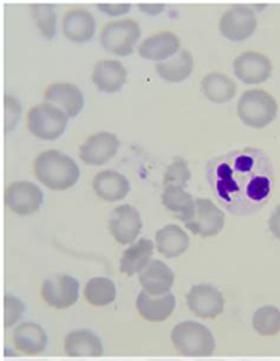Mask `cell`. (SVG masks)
<instances>
[{
	"label": "cell",
	"mask_w": 280,
	"mask_h": 361,
	"mask_svg": "<svg viewBox=\"0 0 280 361\" xmlns=\"http://www.w3.org/2000/svg\"><path fill=\"white\" fill-rule=\"evenodd\" d=\"M206 179L225 210L250 216L262 210L272 197L274 169L265 152L245 147L210 159Z\"/></svg>",
	"instance_id": "cell-1"
},
{
	"label": "cell",
	"mask_w": 280,
	"mask_h": 361,
	"mask_svg": "<svg viewBox=\"0 0 280 361\" xmlns=\"http://www.w3.org/2000/svg\"><path fill=\"white\" fill-rule=\"evenodd\" d=\"M79 173L77 164L69 155L56 149L43 152L34 160V174L38 180L53 191L72 188Z\"/></svg>",
	"instance_id": "cell-2"
},
{
	"label": "cell",
	"mask_w": 280,
	"mask_h": 361,
	"mask_svg": "<svg viewBox=\"0 0 280 361\" xmlns=\"http://www.w3.org/2000/svg\"><path fill=\"white\" fill-rule=\"evenodd\" d=\"M172 341L182 355L210 357L215 350L213 334L205 324L196 321H184L175 326Z\"/></svg>",
	"instance_id": "cell-3"
},
{
	"label": "cell",
	"mask_w": 280,
	"mask_h": 361,
	"mask_svg": "<svg viewBox=\"0 0 280 361\" xmlns=\"http://www.w3.org/2000/svg\"><path fill=\"white\" fill-rule=\"evenodd\" d=\"M278 104L271 94L262 89L243 92L238 104L241 121L252 128H264L276 118Z\"/></svg>",
	"instance_id": "cell-4"
},
{
	"label": "cell",
	"mask_w": 280,
	"mask_h": 361,
	"mask_svg": "<svg viewBox=\"0 0 280 361\" xmlns=\"http://www.w3.org/2000/svg\"><path fill=\"white\" fill-rule=\"evenodd\" d=\"M67 113L52 104H41L31 108L27 114V127L34 137L55 140L67 129Z\"/></svg>",
	"instance_id": "cell-5"
},
{
	"label": "cell",
	"mask_w": 280,
	"mask_h": 361,
	"mask_svg": "<svg viewBox=\"0 0 280 361\" xmlns=\"http://www.w3.org/2000/svg\"><path fill=\"white\" fill-rule=\"evenodd\" d=\"M141 37L140 25L134 19L108 23L101 32V44L115 55L128 56Z\"/></svg>",
	"instance_id": "cell-6"
},
{
	"label": "cell",
	"mask_w": 280,
	"mask_h": 361,
	"mask_svg": "<svg viewBox=\"0 0 280 361\" xmlns=\"http://www.w3.org/2000/svg\"><path fill=\"white\" fill-rule=\"evenodd\" d=\"M257 27V17L246 5H234L222 15L219 24L224 37L232 42L245 41L253 35Z\"/></svg>",
	"instance_id": "cell-7"
},
{
	"label": "cell",
	"mask_w": 280,
	"mask_h": 361,
	"mask_svg": "<svg viewBox=\"0 0 280 361\" xmlns=\"http://www.w3.org/2000/svg\"><path fill=\"white\" fill-rule=\"evenodd\" d=\"M194 235L201 237L215 236L225 225V214L210 200H196V212L192 219L184 223Z\"/></svg>",
	"instance_id": "cell-8"
},
{
	"label": "cell",
	"mask_w": 280,
	"mask_h": 361,
	"mask_svg": "<svg viewBox=\"0 0 280 361\" xmlns=\"http://www.w3.org/2000/svg\"><path fill=\"white\" fill-rule=\"evenodd\" d=\"M44 195L37 185L30 181H15L5 192V204L20 216H29L39 210Z\"/></svg>",
	"instance_id": "cell-9"
},
{
	"label": "cell",
	"mask_w": 280,
	"mask_h": 361,
	"mask_svg": "<svg viewBox=\"0 0 280 361\" xmlns=\"http://www.w3.org/2000/svg\"><path fill=\"white\" fill-rule=\"evenodd\" d=\"M79 283L69 275H57L48 279L42 287V298L49 306L65 310L77 302Z\"/></svg>",
	"instance_id": "cell-10"
},
{
	"label": "cell",
	"mask_w": 280,
	"mask_h": 361,
	"mask_svg": "<svg viewBox=\"0 0 280 361\" xmlns=\"http://www.w3.org/2000/svg\"><path fill=\"white\" fill-rule=\"evenodd\" d=\"M236 78L247 85H259L267 81L272 74V63L260 52L246 51L233 62Z\"/></svg>",
	"instance_id": "cell-11"
},
{
	"label": "cell",
	"mask_w": 280,
	"mask_h": 361,
	"mask_svg": "<svg viewBox=\"0 0 280 361\" xmlns=\"http://www.w3.org/2000/svg\"><path fill=\"white\" fill-rule=\"evenodd\" d=\"M189 310L201 319H215L224 312L225 300L217 288L210 284L194 286L187 295Z\"/></svg>",
	"instance_id": "cell-12"
},
{
	"label": "cell",
	"mask_w": 280,
	"mask_h": 361,
	"mask_svg": "<svg viewBox=\"0 0 280 361\" xmlns=\"http://www.w3.org/2000/svg\"><path fill=\"white\" fill-rule=\"evenodd\" d=\"M110 233L120 244L133 243L140 235L142 221L139 211L132 205L125 204L115 207L109 221Z\"/></svg>",
	"instance_id": "cell-13"
},
{
	"label": "cell",
	"mask_w": 280,
	"mask_h": 361,
	"mask_svg": "<svg viewBox=\"0 0 280 361\" xmlns=\"http://www.w3.org/2000/svg\"><path fill=\"white\" fill-rule=\"evenodd\" d=\"M120 147V140L115 134L100 132L85 140L79 148V159L87 165L101 166L114 158Z\"/></svg>",
	"instance_id": "cell-14"
},
{
	"label": "cell",
	"mask_w": 280,
	"mask_h": 361,
	"mask_svg": "<svg viewBox=\"0 0 280 361\" xmlns=\"http://www.w3.org/2000/svg\"><path fill=\"white\" fill-rule=\"evenodd\" d=\"M174 279L175 275L173 270L166 263L160 259H153L141 273L140 283L144 291L156 298L170 293L173 287Z\"/></svg>",
	"instance_id": "cell-15"
},
{
	"label": "cell",
	"mask_w": 280,
	"mask_h": 361,
	"mask_svg": "<svg viewBox=\"0 0 280 361\" xmlns=\"http://www.w3.org/2000/svg\"><path fill=\"white\" fill-rule=\"evenodd\" d=\"M44 99L63 109L69 118L77 116L84 106L83 94L77 85L71 83H53L49 85L44 92Z\"/></svg>",
	"instance_id": "cell-16"
},
{
	"label": "cell",
	"mask_w": 280,
	"mask_h": 361,
	"mask_svg": "<svg viewBox=\"0 0 280 361\" xmlns=\"http://www.w3.org/2000/svg\"><path fill=\"white\" fill-rule=\"evenodd\" d=\"M127 80V69L120 61L104 59L96 63L92 73V82L103 92L121 90Z\"/></svg>",
	"instance_id": "cell-17"
},
{
	"label": "cell",
	"mask_w": 280,
	"mask_h": 361,
	"mask_svg": "<svg viewBox=\"0 0 280 361\" xmlns=\"http://www.w3.org/2000/svg\"><path fill=\"white\" fill-rule=\"evenodd\" d=\"M175 306L177 300L170 293L153 299V296L148 294L147 291L142 290L137 296V312L144 320L151 322H163L167 320L173 314Z\"/></svg>",
	"instance_id": "cell-18"
},
{
	"label": "cell",
	"mask_w": 280,
	"mask_h": 361,
	"mask_svg": "<svg viewBox=\"0 0 280 361\" xmlns=\"http://www.w3.org/2000/svg\"><path fill=\"white\" fill-rule=\"evenodd\" d=\"M92 188L101 200L106 202H117L126 198L130 191L128 179L116 171L106 170L96 174L92 181Z\"/></svg>",
	"instance_id": "cell-19"
},
{
	"label": "cell",
	"mask_w": 280,
	"mask_h": 361,
	"mask_svg": "<svg viewBox=\"0 0 280 361\" xmlns=\"http://www.w3.org/2000/svg\"><path fill=\"white\" fill-rule=\"evenodd\" d=\"M96 30V20L91 12L83 8L68 11L63 19V32L68 39L76 43L90 41Z\"/></svg>",
	"instance_id": "cell-20"
},
{
	"label": "cell",
	"mask_w": 280,
	"mask_h": 361,
	"mask_svg": "<svg viewBox=\"0 0 280 361\" xmlns=\"http://www.w3.org/2000/svg\"><path fill=\"white\" fill-rule=\"evenodd\" d=\"M180 38L170 31H163L146 38L140 47L141 57L151 61H163L170 59L180 50Z\"/></svg>",
	"instance_id": "cell-21"
},
{
	"label": "cell",
	"mask_w": 280,
	"mask_h": 361,
	"mask_svg": "<svg viewBox=\"0 0 280 361\" xmlns=\"http://www.w3.org/2000/svg\"><path fill=\"white\" fill-rule=\"evenodd\" d=\"M15 348L27 355H34L44 352L48 346V336L39 324L24 322L19 324L13 332Z\"/></svg>",
	"instance_id": "cell-22"
},
{
	"label": "cell",
	"mask_w": 280,
	"mask_h": 361,
	"mask_svg": "<svg viewBox=\"0 0 280 361\" xmlns=\"http://www.w3.org/2000/svg\"><path fill=\"white\" fill-rule=\"evenodd\" d=\"M64 350L69 357H101L103 354V345L94 333L88 329H79L65 336Z\"/></svg>",
	"instance_id": "cell-23"
},
{
	"label": "cell",
	"mask_w": 280,
	"mask_h": 361,
	"mask_svg": "<svg viewBox=\"0 0 280 361\" xmlns=\"http://www.w3.org/2000/svg\"><path fill=\"white\" fill-rule=\"evenodd\" d=\"M160 254L167 258L179 257L189 247V237L175 224H168L160 228L155 235Z\"/></svg>",
	"instance_id": "cell-24"
},
{
	"label": "cell",
	"mask_w": 280,
	"mask_h": 361,
	"mask_svg": "<svg viewBox=\"0 0 280 361\" xmlns=\"http://www.w3.org/2000/svg\"><path fill=\"white\" fill-rule=\"evenodd\" d=\"M163 203L179 221H189L196 212V200L184 188L175 185L163 186Z\"/></svg>",
	"instance_id": "cell-25"
},
{
	"label": "cell",
	"mask_w": 280,
	"mask_h": 361,
	"mask_svg": "<svg viewBox=\"0 0 280 361\" xmlns=\"http://www.w3.org/2000/svg\"><path fill=\"white\" fill-rule=\"evenodd\" d=\"M154 252V244L148 238H141L139 242L128 247L122 255L120 270L128 276L140 273L148 266Z\"/></svg>",
	"instance_id": "cell-26"
},
{
	"label": "cell",
	"mask_w": 280,
	"mask_h": 361,
	"mask_svg": "<svg viewBox=\"0 0 280 361\" xmlns=\"http://www.w3.org/2000/svg\"><path fill=\"white\" fill-rule=\"evenodd\" d=\"M193 66L194 61L192 54L182 49L175 57L167 59L165 62L156 63L155 69L165 81L177 83L189 78V75L192 74Z\"/></svg>",
	"instance_id": "cell-27"
},
{
	"label": "cell",
	"mask_w": 280,
	"mask_h": 361,
	"mask_svg": "<svg viewBox=\"0 0 280 361\" xmlns=\"http://www.w3.org/2000/svg\"><path fill=\"white\" fill-rule=\"evenodd\" d=\"M201 90L214 104H226L236 95V85L227 75L210 73L201 81Z\"/></svg>",
	"instance_id": "cell-28"
},
{
	"label": "cell",
	"mask_w": 280,
	"mask_h": 361,
	"mask_svg": "<svg viewBox=\"0 0 280 361\" xmlns=\"http://www.w3.org/2000/svg\"><path fill=\"white\" fill-rule=\"evenodd\" d=\"M84 298L92 306H108L116 298V287L107 277H95L85 286Z\"/></svg>",
	"instance_id": "cell-29"
},
{
	"label": "cell",
	"mask_w": 280,
	"mask_h": 361,
	"mask_svg": "<svg viewBox=\"0 0 280 361\" xmlns=\"http://www.w3.org/2000/svg\"><path fill=\"white\" fill-rule=\"evenodd\" d=\"M252 324L260 336H276L280 332V310L273 306L262 307L255 312Z\"/></svg>",
	"instance_id": "cell-30"
},
{
	"label": "cell",
	"mask_w": 280,
	"mask_h": 361,
	"mask_svg": "<svg viewBox=\"0 0 280 361\" xmlns=\"http://www.w3.org/2000/svg\"><path fill=\"white\" fill-rule=\"evenodd\" d=\"M31 12L34 20L37 23L38 29L41 35L46 39H51L56 32V13L55 8L51 4L31 5Z\"/></svg>",
	"instance_id": "cell-31"
},
{
	"label": "cell",
	"mask_w": 280,
	"mask_h": 361,
	"mask_svg": "<svg viewBox=\"0 0 280 361\" xmlns=\"http://www.w3.org/2000/svg\"><path fill=\"white\" fill-rule=\"evenodd\" d=\"M191 171H189L187 161L182 158H177L170 166L167 167L163 177V186L167 185H175L180 188H186L191 179Z\"/></svg>",
	"instance_id": "cell-32"
},
{
	"label": "cell",
	"mask_w": 280,
	"mask_h": 361,
	"mask_svg": "<svg viewBox=\"0 0 280 361\" xmlns=\"http://www.w3.org/2000/svg\"><path fill=\"white\" fill-rule=\"evenodd\" d=\"M5 327H12L22 317L25 306L12 295L5 296Z\"/></svg>",
	"instance_id": "cell-33"
},
{
	"label": "cell",
	"mask_w": 280,
	"mask_h": 361,
	"mask_svg": "<svg viewBox=\"0 0 280 361\" xmlns=\"http://www.w3.org/2000/svg\"><path fill=\"white\" fill-rule=\"evenodd\" d=\"M22 113V107L17 99L13 96H5V133L8 134L18 123Z\"/></svg>",
	"instance_id": "cell-34"
},
{
	"label": "cell",
	"mask_w": 280,
	"mask_h": 361,
	"mask_svg": "<svg viewBox=\"0 0 280 361\" xmlns=\"http://www.w3.org/2000/svg\"><path fill=\"white\" fill-rule=\"evenodd\" d=\"M97 8H100L101 11L110 16H120L130 10V5L128 4H102L97 5Z\"/></svg>",
	"instance_id": "cell-35"
},
{
	"label": "cell",
	"mask_w": 280,
	"mask_h": 361,
	"mask_svg": "<svg viewBox=\"0 0 280 361\" xmlns=\"http://www.w3.org/2000/svg\"><path fill=\"white\" fill-rule=\"evenodd\" d=\"M269 228L276 238L280 240V205L276 207L269 219Z\"/></svg>",
	"instance_id": "cell-36"
},
{
	"label": "cell",
	"mask_w": 280,
	"mask_h": 361,
	"mask_svg": "<svg viewBox=\"0 0 280 361\" xmlns=\"http://www.w3.org/2000/svg\"><path fill=\"white\" fill-rule=\"evenodd\" d=\"M141 10H144L146 13L156 15L160 13L165 8V5H140Z\"/></svg>",
	"instance_id": "cell-37"
}]
</instances>
